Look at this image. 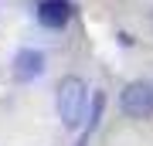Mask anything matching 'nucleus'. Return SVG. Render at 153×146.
<instances>
[{
  "label": "nucleus",
  "mask_w": 153,
  "mask_h": 146,
  "mask_svg": "<svg viewBox=\"0 0 153 146\" xmlns=\"http://www.w3.org/2000/svg\"><path fill=\"white\" fill-rule=\"evenodd\" d=\"M55 105H58V119L65 129H78L85 119V105H88V88L78 75H65L58 82V95H55Z\"/></svg>",
  "instance_id": "f257e3e1"
},
{
  "label": "nucleus",
  "mask_w": 153,
  "mask_h": 146,
  "mask_svg": "<svg viewBox=\"0 0 153 146\" xmlns=\"http://www.w3.org/2000/svg\"><path fill=\"white\" fill-rule=\"evenodd\" d=\"M68 17H71V4H68V0H41V4H38V24L51 27V31L65 27Z\"/></svg>",
  "instance_id": "20e7f679"
},
{
  "label": "nucleus",
  "mask_w": 153,
  "mask_h": 146,
  "mask_svg": "<svg viewBox=\"0 0 153 146\" xmlns=\"http://www.w3.org/2000/svg\"><path fill=\"white\" fill-rule=\"evenodd\" d=\"M123 112L129 116V119H146L153 112V85L150 82H129V85L123 88V99H119Z\"/></svg>",
  "instance_id": "f03ea898"
},
{
  "label": "nucleus",
  "mask_w": 153,
  "mask_h": 146,
  "mask_svg": "<svg viewBox=\"0 0 153 146\" xmlns=\"http://www.w3.org/2000/svg\"><path fill=\"white\" fill-rule=\"evenodd\" d=\"M44 54L41 51H34V48H21L14 54V65H10V75L14 82H34V78H41L44 75Z\"/></svg>",
  "instance_id": "7ed1b4c3"
}]
</instances>
